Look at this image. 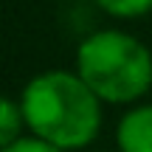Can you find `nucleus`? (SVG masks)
Returning <instances> with one entry per match:
<instances>
[{
    "mask_svg": "<svg viewBox=\"0 0 152 152\" xmlns=\"http://www.w3.org/2000/svg\"><path fill=\"white\" fill-rule=\"evenodd\" d=\"M20 107L31 135L65 152L93 144L102 127V99L71 71L31 76L23 87Z\"/></svg>",
    "mask_w": 152,
    "mask_h": 152,
    "instance_id": "1",
    "label": "nucleus"
},
{
    "mask_svg": "<svg viewBox=\"0 0 152 152\" xmlns=\"http://www.w3.org/2000/svg\"><path fill=\"white\" fill-rule=\"evenodd\" d=\"M76 73L107 104H132L152 87V51L132 34L96 31L76 48Z\"/></svg>",
    "mask_w": 152,
    "mask_h": 152,
    "instance_id": "2",
    "label": "nucleus"
},
{
    "mask_svg": "<svg viewBox=\"0 0 152 152\" xmlns=\"http://www.w3.org/2000/svg\"><path fill=\"white\" fill-rule=\"evenodd\" d=\"M118 152H152V104H138L115 127Z\"/></svg>",
    "mask_w": 152,
    "mask_h": 152,
    "instance_id": "3",
    "label": "nucleus"
},
{
    "mask_svg": "<svg viewBox=\"0 0 152 152\" xmlns=\"http://www.w3.org/2000/svg\"><path fill=\"white\" fill-rule=\"evenodd\" d=\"M23 127H26V118H23L20 102H11L9 96H0V149L14 144L20 138Z\"/></svg>",
    "mask_w": 152,
    "mask_h": 152,
    "instance_id": "4",
    "label": "nucleus"
},
{
    "mask_svg": "<svg viewBox=\"0 0 152 152\" xmlns=\"http://www.w3.org/2000/svg\"><path fill=\"white\" fill-rule=\"evenodd\" d=\"M96 6L118 20H135L152 9V0H96Z\"/></svg>",
    "mask_w": 152,
    "mask_h": 152,
    "instance_id": "5",
    "label": "nucleus"
},
{
    "mask_svg": "<svg viewBox=\"0 0 152 152\" xmlns=\"http://www.w3.org/2000/svg\"><path fill=\"white\" fill-rule=\"evenodd\" d=\"M0 152H65V149L54 147V144L42 141V138H37V135H20L14 144H9V147L0 149Z\"/></svg>",
    "mask_w": 152,
    "mask_h": 152,
    "instance_id": "6",
    "label": "nucleus"
}]
</instances>
